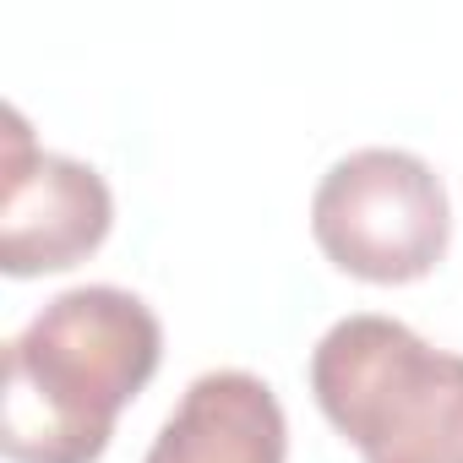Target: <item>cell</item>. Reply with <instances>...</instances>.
<instances>
[{"instance_id": "cell-2", "label": "cell", "mask_w": 463, "mask_h": 463, "mask_svg": "<svg viewBox=\"0 0 463 463\" xmlns=\"http://www.w3.org/2000/svg\"><path fill=\"white\" fill-rule=\"evenodd\" d=\"M311 392L365 463H463V354L398 317H344L311 349Z\"/></svg>"}, {"instance_id": "cell-3", "label": "cell", "mask_w": 463, "mask_h": 463, "mask_svg": "<svg viewBox=\"0 0 463 463\" xmlns=\"http://www.w3.org/2000/svg\"><path fill=\"white\" fill-rule=\"evenodd\" d=\"M311 235L349 279L414 284L452 241L447 185L403 147H360L322 175L311 196Z\"/></svg>"}, {"instance_id": "cell-1", "label": "cell", "mask_w": 463, "mask_h": 463, "mask_svg": "<svg viewBox=\"0 0 463 463\" xmlns=\"http://www.w3.org/2000/svg\"><path fill=\"white\" fill-rule=\"evenodd\" d=\"M158 360L164 327L131 289L82 284L55 295L6 344L0 452L12 463H99Z\"/></svg>"}, {"instance_id": "cell-4", "label": "cell", "mask_w": 463, "mask_h": 463, "mask_svg": "<svg viewBox=\"0 0 463 463\" xmlns=\"http://www.w3.org/2000/svg\"><path fill=\"white\" fill-rule=\"evenodd\" d=\"M115 223V196L93 164L44 153L23 120L6 109L0 147V268L12 279L66 273L88 262Z\"/></svg>"}, {"instance_id": "cell-5", "label": "cell", "mask_w": 463, "mask_h": 463, "mask_svg": "<svg viewBox=\"0 0 463 463\" xmlns=\"http://www.w3.org/2000/svg\"><path fill=\"white\" fill-rule=\"evenodd\" d=\"M289 425L251 371H207L185 387L142 463H284Z\"/></svg>"}]
</instances>
